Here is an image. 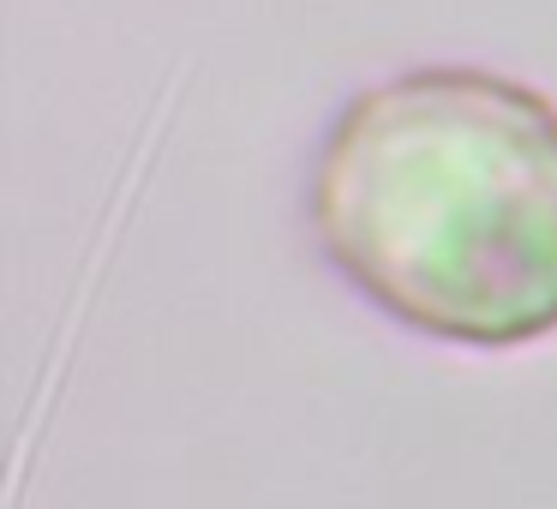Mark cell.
I'll return each mask as SVG.
<instances>
[{"instance_id":"obj_1","label":"cell","mask_w":557,"mask_h":509,"mask_svg":"<svg viewBox=\"0 0 557 509\" xmlns=\"http://www.w3.org/2000/svg\"><path fill=\"white\" fill-rule=\"evenodd\" d=\"M306 222L389 324L533 348L557 336V102L492 66H401L330 114Z\"/></svg>"}]
</instances>
